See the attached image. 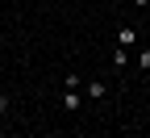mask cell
<instances>
[{"label": "cell", "mask_w": 150, "mask_h": 138, "mask_svg": "<svg viewBox=\"0 0 150 138\" xmlns=\"http://www.w3.org/2000/svg\"><path fill=\"white\" fill-rule=\"evenodd\" d=\"M88 96H92V101H100V96H104V84H100V80H92V84H88Z\"/></svg>", "instance_id": "obj_4"}, {"label": "cell", "mask_w": 150, "mask_h": 138, "mask_svg": "<svg viewBox=\"0 0 150 138\" xmlns=\"http://www.w3.org/2000/svg\"><path fill=\"white\" fill-rule=\"evenodd\" d=\"M134 4H138V9H150V0H134Z\"/></svg>", "instance_id": "obj_7"}, {"label": "cell", "mask_w": 150, "mask_h": 138, "mask_svg": "<svg viewBox=\"0 0 150 138\" xmlns=\"http://www.w3.org/2000/svg\"><path fill=\"white\" fill-rule=\"evenodd\" d=\"M134 42H138V29H134V25H121V29H117V46H125V50H129Z\"/></svg>", "instance_id": "obj_2"}, {"label": "cell", "mask_w": 150, "mask_h": 138, "mask_svg": "<svg viewBox=\"0 0 150 138\" xmlns=\"http://www.w3.org/2000/svg\"><path fill=\"white\" fill-rule=\"evenodd\" d=\"M112 63L125 67V63H129V50H125V46H112Z\"/></svg>", "instance_id": "obj_3"}, {"label": "cell", "mask_w": 150, "mask_h": 138, "mask_svg": "<svg viewBox=\"0 0 150 138\" xmlns=\"http://www.w3.org/2000/svg\"><path fill=\"white\" fill-rule=\"evenodd\" d=\"M59 105H63L67 113H75V109H79V105H83V96H79V88H67V92L59 96Z\"/></svg>", "instance_id": "obj_1"}, {"label": "cell", "mask_w": 150, "mask_h": 138, "mask_svg": "<svg viewBox=\"0 0 150 138\" xmlns=\"http://www.w3.org/2000/svg\"><path fill=\"white\" fill-rule=\"evenodd\" d=\"M0 117H8V96L0 92Z\"/></svg>", "instance_id": "obj_5"}, {"label": "cell", "mask_w": 150, "mask_h": 138, "mask_svg": "<svg viewBox=\"0 0 150 138\" xmlns=\"http://www.w3.org/2000/svg\"><path fill=\"white\" fill-rule=\"evenodd\" d=\"M138 67H150V50H142V54H138Z\"/></svg>", "instance_id": "obj_6"}]
</instances>
